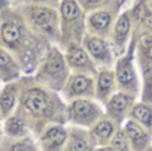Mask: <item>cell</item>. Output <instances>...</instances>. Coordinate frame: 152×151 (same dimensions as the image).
<instances>
[{
  "label": "cell",
  "mask_w": 152,
  "mask_h": 151,
  "mask_svg": "<svg viewBox=\"0 0 152 151\" xmlns=\"http://www.w3.org/2000/svg\"><path fill=\"white\" fill-rule=\"evenodd\" d=\"M69 75L70 69L66 63L63 51L57 45H49L36 67L33 80L52 91H61Z\"/></svg>",
  "instance_id": "6da1fadb"
},
{
  "label": "cell",
  "mask_w": 152,
  "mask_h": 151,
  "mask_svg": "<svg viewBox=\"0 0 152 151\" xmlns=\"http://www.w3.org/2000/svg\"><path fill=\"white\" fill-rule=\"evenodd\" d=\"M21 14L28 29L48 42L58 43L60 41V14L58 8L23 3Z\"/></svg>",
  "instance_id": "7a4b0ae2"
},
{
  "label": "cell",
  "mask_w": 152,
  "mask_h": 151,
  "mask_svg": "<svg viewBox=\"0 0 152 151\" xmlns=\"http://www.w3.org/2000/svg\"><path fill=\"white\" fill-rule=\"evenodd\" d=\"M60 48L70 43H82L87 33L85 15L87 12L81 8L78 0H60Z\"/></svg>",
  "instance_id": "3957f363"
},
{
  "label": "cell",
  "mask_w": 152,
  "mask_h": 151,
  "mask_svg": "<svg viewBox=\"0 0 152 151\" xmlns=\"http://www.w3.org/2000/svg\"><path fill=\"white\" fill-rule=\"evenodd\" d=\"M34 81V80H33ZM21 106L34 117H51L55 111V96L52 90L34 81V85H27L20 94Z\"/></svg>",
  "instance_id": "277c9868"
},
{
  "label": "cell",
  "mask_w": 152,
  "mask_h": 151,
  "mask_svg": "<svg viewBox=\"0 0 152 151\" xmlns=\"http://www.w3.org/2000/svg\"><path fill=\"white\" fill-rule=\"evenodd\" d=\"M134 45L136 41H131V45L127 48V51L119 55V58L115 61V81L116 87L121 88V91L133 94L139 88V81H137V73L134 67Z\"/></svg>",
  "instance_id": "5b68a950"
},
{
  "label": "cell",
  "mask_w": 152,
  "mask_h": 151,
  "mask_svg": "<svg viewBox=\"0 0 152 151\" xmlns=\"http://www.w3.org/2000/svg\"><path fill=\"white\" fill-rule=\"evenodd\" d=\"M82 46L87 49L88 55L91 57V60L94 61L97 69L112 67L115 52H113V48H112L109 39L85 33V36L82 39Z\"/></svg>",
  "instance_id": "8992f818"
},
{
  "label": "cell",
  "mask_w": 152,
  "mask_h": 151,
  "mask_svg": "<svg viewBox=\"0 0 152 151\" xmlns=\"http://www.w3.org/2000/svg\"><path fill=\"white\" fill-rule=\"evenodd\" d=\"M61 94L69 102L73 100V99H81V97L93 99L96 96L94 77L93 75H88V73L70 72L64 87L61 88Z\"/></svg>",
  "instance_id": "52a82bcc"
},
{
  "label": "cell",
  "mask_w": 152,
  "mask_h": 151,
  "mask_svg": "<svg viewBox=\"0 0 152 151\" xmlns=\"http://www.w3.org/2000/svg\"><path fill=\"white\" fill-rule=\"evenodd\" d=\"M63 54L66 58V63L70 69V72H78V73H88L96 77L97 66L88 55L87 49L82 46V43H70L63 48Z\"/></svg>",
  "instance_id": "ba28073f"
},
{
  "label": "cell",
  "mask_w": 152,
  "mask_h": 151,
  "mask_svg": "<svg viewBox=\"0 0 152 151\" xmlns=\"http://www.w3.org/2000/svg\"><path fill=\"white\" fill-rule=\"evenodd\" d=\"M115 9L104 8V9H96L91 12H87L85 15V30L90 35L100 36V38H109L113 23H115Z\"/></svg>",
  "instance_id": "9c48e42d"
},
{
  "label": "cell",
  "mask_w": 152,
  "mask_h": 151,
  "mask_svg": "<svg viewBox=\"0 0 152 151\" xmlns=\"http://www.w3.org/2000/svg\"><path fill=\"white\" fill-rule=\"evenodd\" d=\"M131 24L133 20L130 11H122L116 17L110 32V45L113 48L115 55H122L127 51V43L131 33Z\"/></svg>",
  "instance_id": "30bf717a"
},
{
  "label": "cell",
  "mask_w": 152,
  "mask_h": 151,
  "mask_svg": "<svg viewBox=\"0 0 152 151\" xmlns=\"http://www.w3.org/2000/svg\"><path fill=\"white\" fill-rule=\"evenodd\" d=\"M69 115L73 121H78L82 124H91L99 120L102 109L100 105L88 97L73 99L69 102Z\"/></svg>",
  "instance_id": "8fae6325"
},
{
  "label": "cell",
  "mask_w": 152,
  "mask_h": 151,
  "mask_svg": "<svg viewBox=\"0 0 152 151\" xmlns=\"http://www.w3.org/2000/svg\"><path fill=\"white\" fill-rule=\"evenodd\" d=\"M96 81V99L99 102H107L109 97L113 94L116 81H115V72L112 67H100L94 77Z\"/></svg>",
  "instance_id": "7c38bea8"
},
{
  "label": "cell",
  "mask_w": 152,
  "mask_h": 151,
  "mask_svg": "<svg viewBox=\"0 0 152 151\" xmlns=\"http://www.w3.org/2000/svg\"><path fill=\"white\" fill-rule=\"evenodd\" d=\"M23 77V70L15 58V55L5 46H0V78L3 84L11 81H18Z\"/></svg>",
  "instance_id": "4fadbf2b"
},
{
  "label": "cell",
  "mask_w": 152,
  "mask_h": 151,
  "mask_svg": "<svg viewBox=\"0 0 152 151\" xmlns=\"http://www.w3.org/2000/svg\"><path fill=\"white\" fill-rule=\"evenodd\" d=\"M20 97V80L18 81H11L5 82L3 87L0 88V114L2 115H9Z\"/></svg>",
  "instance_id": "5bb4252c"
},
{
  "label": "cell",
  "mask_w": 152,
  "mask_h": 151,
  "mask_svg": "<svg viewBox=\"0 0 152 151\" xmlns=\"http://www.w3.org/2000/svg\"><path fill=\"white\" fill-rule=\"evenodd\" d=\"M137 58L143 73V99L145 102H152V51L137 49Z\"/></svg>",
  "instance_id": "9a60e30c"
},
{
  "label": "cell",
  "mask_w": 152,
  "mask_h": 151,
  "mask_svg": "<svg viewBox=\"0 0 152 151\" xmlns=\"http://www.w3.org/2000/svg\"><path fill=\"white\" fill-rule=\"evenodd\" d=\"M130 103H131V94L124 93V91H116L106 102V111L109 112V115L115 118H122Z\"/></svg>",
  "instance_id": "2e32d148"
},
{
  "label": "cell",
  "mask_w": 152,
  "mask_h": 151,
  "mask_svg": "<svg viewBox=\"0 0 152 151\" xmlns=\"http://www.w3.org/2000/svg\"><path fill=\"white\" fill-rule=\"evenodd\" d=\"M66 138H67V133L61 126H51L43 133L42 142L49 151H54V150H58L66 142Z\"/></svg>",
  "instance_id": "e0dca14e"
},
{
  "label": "cell",
  "mask_w": 152,
  "mask_h": 151,
  "mask_svg": "<svg viewBox=\"0 0 152 151\" xmlns=\"http://www.w3.org/2000/svg\"><path fill=\"white\" fill-rule=\"evenodd\" d=\"M125 136L130 139L131 145L137 151H142L145 148V145L148 144V135H146V132L136 121H128L125 124Z\"/></svg>",
  "instance_id": "ac0fdd59"
},
{
  "label": "cell",
  "mask_w": 152,
  "mask_h": 151,
  "mask_svg": "<svg viewBox=\"0 0 152 151\" xmlns=\"http://www.w3.org/2000/svg\"><path fill=\"white\" fill-rule=\"evenodd\" d=\"M91 135H93L94 139L107 141L113 135V124H112V121H109V120H100V121H97L96 126L93 127Z\"/></svg>",
  "instance_id": "d6986e66"
},
{
  "label": "cell",
  "mask_w": 152,
  "mask_h": 151,
  "mask_svg": "<svg viewBox=\"0 0 152 151\" xmlns=\"http://www.w3.org/2000/svg\"><path fill=\"white\" fill-rule=\"evenodd\" d=\"M131 115L142 124L148 126V127H152V106L146 105V103H137L133 111H131Z\"/></svg>",
  "instance_id": "ffe728a7"
},
{
  "label": "cell",
  "mask_w": 152,
  "mask_h": 151,
  "mask_svg": "<svg viewBox=\"0 0 152 151\" xmlns=\"http://www.w3.org/2000/svg\"><path fill=\"white\" fill-rule=\"evenodd\" d=\"M116 0H78V3L85 12H91L96 9H104V8H119L116 3Z\"/></svg>",
  "instance_id": "44dd1931"
},
{
  "label": "cell",
  "mask_w": 152,
  "mask_h": 151,
  "mask_svg": "<svg viewBox=\"0 0 152 151\" xmlns=\"http://www.w3.org/2000/svg\"><path fill=\"white\" fill-rule=\"evenodd\" d=\"M5 130L9 136H20L24 132V121L18 117H9L5 123Z\"/></svg>",
  "instance_id": "7402d4cb"
},
{
  "label": "cell",
  "mask_w": 152,
  "mask_h": 151,
  "mask_svg": "<svg viewBox=\"0 0 152 151\" xmlns=\"http://www.w3.org/2000/svg\"><path fill=\"white\" fill-rule=\"evenodd\" d=\"M69 151H91V147H90V142L87 141L85 136H82V135H75V136L72 138Z\"/></svg>",
  "instance_id": "603a6c76"
},
{
  "label": "cell",
  "mask_w": 152,
  "mask_h": 151,
  "mask_svg": "<svg viewBox=\"0 0 152 151\" xmlns=\"http://www.w3.org/2000/svg\"><path fill=\"white\" fill-rule=\"evenodd\" d=\"M113 150L115 151H127L128 145H127V141H125V133L124 132H118L115 136H113Z\"/></svg>",
  "instance_id": "cb8c5ba5"
},
{
  "label": "cell",
  "mask_w": 152,
  "mask_h": 151,
  "mask_svg": "<svg viewBox=\"0 0 152 151\" xmlns=\"http://www.w3.org/2000/svg\"><path fill=\"white\" fill-rule=\"evenodd\" d=\"M12 151H36V150H34L33 144L28 139H26V141H21V142L14 144L12 145Z\"/></svg>",
  "instance_id": "d4e9b609"
},
{
  "label": "cell",
  "mask_w": 152,
  "mask_h": 151,
  "mask_svg": "<svg viewBox=\"0 0 152 151\" xmlns=\"http://www.w3.org/2000/svg\"><path fill=\"white\" fill-rule=\"evenodd\" d=\"M23 3H31V5H42V6L58 8L60 6V0H23Z\"/></svg>",
  "instance_id": "484cf974"
},
{
  "label": "cell",
  "mask_w": 152,
  "mask_h": 151,
  "mask_svg": "<svg viewBox=\"0 0 152 151\" xmlns=\"http://www.w3.org/2000/svg\"><path fill=\"white\" fill-rule=\"evenodd\" d=\"M142 24H145V27L149 32H152V11L149 8H148V11H146V14H145V17L142 20Z\"/></svg>",
  "instance_id": "4316f807"
},
{
  "label": "cell",
  "mask_w": 152,
  "mask_h": 151,
  "mask_svg": "<svg viewBox=\"0 0 152 151\" xmlns=\"http://www.w3.org/2000/svg\"><path fill=\"white\" fill-rule=\"evenodd\" d=\"M9 0H0V12L2 11H5V9H8L9 8Z\"/></svg>",
  "instance_id": "83f0119b"
},
{
  "label": "cell",
  "mask_w": 152,
  "mask_h": 151,
  "mask_svg": "<svg viewBox=\"0 0 152 151\" xmlns=\"http://www.w3.org/2000/svg\"><path fill=\"white\" fill-rule=\"evenodd\" d=\"M97 151H115L113 148H100V150H97Z\"/></svg>",
  "instance_id": "f1b7e54d"
},
{
  "label": "cell",
  "mask_w": 152,
  "mask_h": 151,
  "mask_svg": "<svg viewBox=\"0 0 152 151\" xmlns=\"http://www.w3.org/2000/svg\"><path fill=\"white\" fill-rule=\"evenodd\" d=\"M127 2H130V0H121V2H119V8H121L124 3H127Z\"/></svg>",
  "instance_id": "f546056e"
},
{
  "label": "cell",
  "mask_w": 152,
  "mask_h": 151,
  "mask_svg": "<svg viewBox=\"0 0 152 151\" xmlns=\"http://www.w3.org/2000/svg\"><path fill=\"white\" fill-rule=\"evenodd\" d=\"M11 2H12V0H9V3H11ZM14 2H17V3L20 2V3H23V0H14Z\"/></svg>",
  "instance_id": "4dcf8cb0"
},
{
  "label": "cell",
  "mask_w": 152,
  "mask_h": 151,
  "mask_svg": "<svg viewBox=\"0 0 152 151\" xmlns=\"http://www.w3.org/2000/svg\"><path fill=\"white\" fill-rule=\"evenodd\" d=\"M0 84H3V81H2V78H0Z\"/></svg>",
  "instance_id": "1f68e13d"
},
{
  "label": "cell",
  "mask_w": 152,
  "mask_h": 151,
  "mask_svg": "<svg viewBox=\"0 0 152 151\" xmlns=\"http://www.w3.org/2000/svg\"><path fill=\"white\" fill-rule=\"evenodd\" d=\"M0 115H2V114H0Z\"/></svg>",
  "instance_id": "d6a6232c"
},
{
  "label": "cell",
  "mask_w": 152,
  "mask_h": 151,
  "mask_svg": "<svg viewBox=\"0 0 152 151\" xmlns=\"http://www.w3.org/2000/svg\"><path fill=\"white\" fill-rule=\"evenodd\" d=\"M151 151H152V150H151Z\"/></svg>",
  "instance_id": "836d02e7"
}]
</instances>
